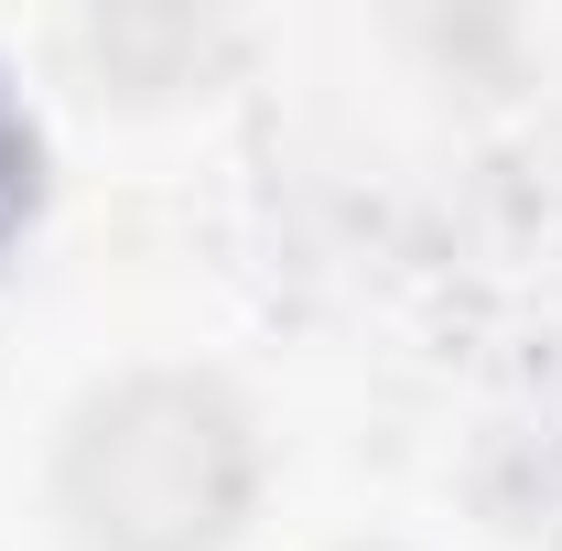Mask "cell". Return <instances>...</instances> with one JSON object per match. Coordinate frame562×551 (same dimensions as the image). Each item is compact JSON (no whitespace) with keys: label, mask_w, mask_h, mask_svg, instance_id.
Listing matches in <instances>:
<instances>
[{"label":"cell","mask_w":562,"mask_h":551,"mask_svg":"<svg viewBox=\"0 0 562 551\" xmlns=\"http://www.w3.org/2000/svg\"><path fill=\"white\" fill-rule=\"evenodd\" d=\"M76 508L120 551H195L238 508V432L195 390H131L76 443Z\"/></svg>","instance_id":"1"}]
</instances>
